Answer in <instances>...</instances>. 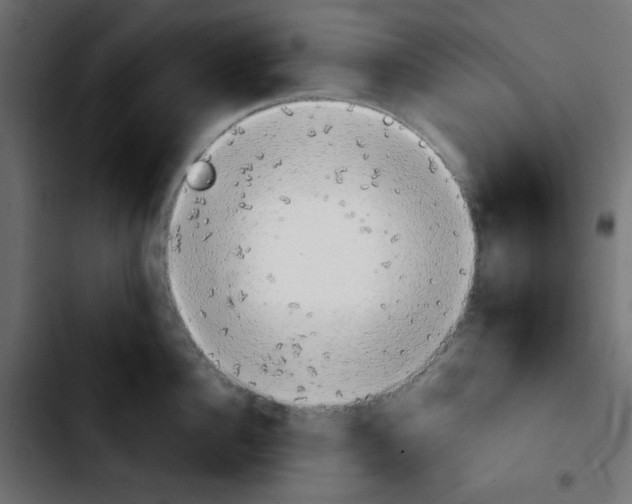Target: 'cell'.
<instances>
[{
	"instance_id": "1",
	"label": "cell",
	"mask_w": 632,
	"mask_h": 504,
	"mask_svg": "<svg viewBox=\"0 0 632 504\" xmlns=\"http://www.w3.org/2000/svg\"><path fill=\"white\" fill-rule=\"evenodd\" d=\"M166 247L191 338L225 376L321 409L385 396L458 325L476 235L455 177L413 130L332 99L265 108L188 171Z\"/></svg>"
}]
</instances>
